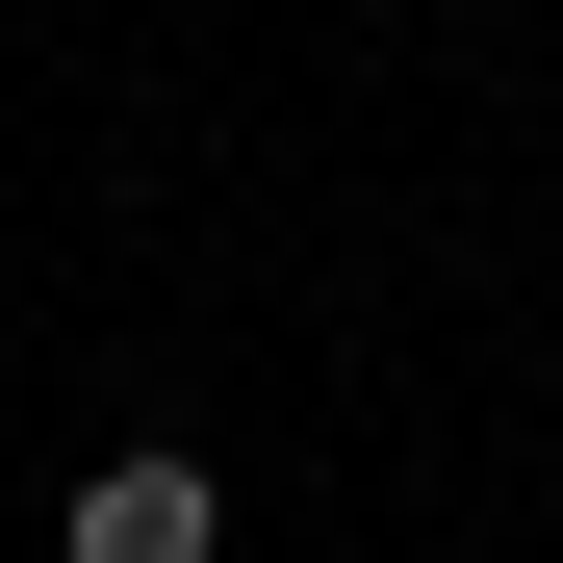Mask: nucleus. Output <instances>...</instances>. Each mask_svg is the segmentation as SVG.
<instances>
[{"label": "nucleus", "instance_id": "obj_1", "mask_svg": "<svg viewBox=\"0 0 563 563\" xmlns=\"http://www.w3.org/2000/svg\"><path fill=\"white\" fill-rule=\"evenodd\" d=\"M52 563H231V487H206V461H77V512H52Z\"/></svg>", "mask_w": 563, "mask_h": 563}]
</instances>
